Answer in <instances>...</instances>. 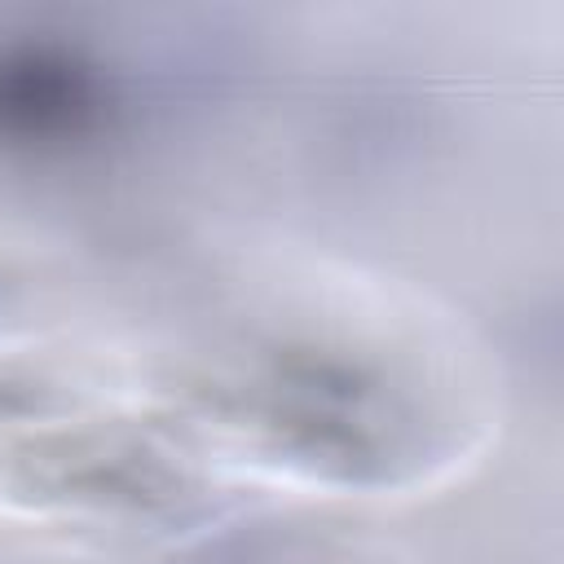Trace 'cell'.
<instances>
[{"mask_svg":"<svg viewBox=\"0 0 564 564\" xmlns=\"http://www.w3.org/2000/svg\"><path fill=\"white\" fill-rule=\"evenodd\" d=\"M123 115V79L84 44L53 35L0 40V145L75 150Z\"/></svg>","mask_w":564,"mask_h":564,"instance_id":"cell-1","label":"cell"}]
</instances>
